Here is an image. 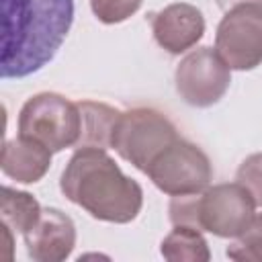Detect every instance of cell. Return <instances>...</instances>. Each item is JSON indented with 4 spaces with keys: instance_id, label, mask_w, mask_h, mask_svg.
I'll use <instances>...</instances> for the list:
<instances>
[{
    "instance_id": "6",
    "label": "cell",
    "mask_w": 262,
    "mask_h": 262,
    "mask_svg": "<svg viewBox=\"0 0 262 262\" xmlns=\"http://www.w3.org/2000/svg\"><path fill=\"white\" fill-rule=\"evenodd\" d=\"M215 51L229 70L248 72L262 63V4H239L217 25Z\"/></svg>"
},
{
    "instance_id": "5",
    "label": "cell",
    "mask_w": 262,
    "mask_h": 262,
    "mask_svg": "<svg viewBox=\"0 0 262 262\" xmlns=\"http://www.w3.org/2000/svg\"><path fill=\"white\" fill-rule=\"evenodd\" d=\"M145 174L170 196L203 192L213 180V168L207 154L180 137L149 164Z\"/></svg>"
},
{
    "instance_id": "13",
    "label": "cell",
    "mask_w": 262,
    "mask_h": 262,
    "mask_svg": "<svg viewBox=\"0 0 262 262\" xmlns=\"http://www.w3.org/2000/svg\"><path fill=\"white\" fill-rule=\"evenodd\" d=\"M41 211L43 207L33 194L10 186L0 188V223L8 225L14 233L29 231L39 221Z\"/></svg>"
},
{
    "instance_id": "12",
    "label": "cell",
    "mask_w": 262,
    "mask_h": 262,
    "mask_svg": "<svg viewBox=\"0 0 262 262\" xmlns=\"http://www.w3.org/2000/svg\"><path fill=\"white\" fill-rule=\"evenodd\" d=\"M78 108H80V137L76 147L108 149L121 111L106 102H96V100H80Z\"/></svg>"
},
{
    "instance_id": "17",
    "label": "cell",
    "mask_w": 262,
    "mask_h": 262,
    "mask_svg": "<svg viewBox=\"0 0 262 262\" xmlns=\"http://www.w3.org/2000/svg\"><path fill=\"white\" fill-rule=\"evenodd\" d=\"M235 180L252 194L256 207H262V151L250 154L237 166Z\"/></svg>"
},
{
    "instance_id": "11",
    "label": "cell",
    "mask_w": 262,
    "mask_h": 262,
    "mask_svg": "<svg viewBox=\"0 0 262 262\" xmlns=\"http://www.w3.org/2000/svg\"><path fill=\"white\" fill-rule=\"evenodd\" d=\"M51 154L49 147L25 135L6 139L0 156L2 174L23 184L39 182L51 166Z\"/></svg>"
},
{
    "instance_id": "7",
    "label": "cell",
    "mask_w": 262,
    "mask_h": 262,
    "mask_svg": "<svg viewBox=\"0 0 262 262\" xmlns=\"http://www.w3.org/2000/svg\"><path fill=\"white\" fill-rule=\"evenodd\" d=\"M178 96L196 108L213 106L231 84V70L213 47H199L186 53L174 72Z\"/></svg>"
},
{
    "instance_id": "19",
    "label": "cell",
    "mask_w": 262,
    "mask_h": 262,
    "mask_svg": "<svg viewBox=\"0 0 262 262\" xmlns=\"http://www.w3.org/2000/svg\"><path fill=\"white\" fill-rule=\"evenodd\" d=\"M0 229H2V246H4V250L0 252V260L10 262L14 254V231L4 223H0Z\"/></svg>"
},
{
    "instance_id": "3",
    "label": "cell",
    "mask_w": 262,
    "mask_h": 262,
    "mask_svg": "<svg viewBox=\"0 0 262 262\" xmlns=\"http://www.w3.org/2000/svg\"><path fill=\"white\" fill-rule=\"evenodd\" d=\"M176 139L178 131L166 115L156 108L137 106L121 113L111 147L145 174L149 164Z\"/></svg>"
},
{
    "instance_id": "8",
    "label": "cell",
    "mask_w": 262,
    "mask_h": 262,
    "mask_svg": "<svg viewBox=\"0 0 262 262\" xmlns=\"http://www.w3.org/2000/svg\"><path fill=\"white\" fill-rule=\"evenodd\" d=\"M256 215L252 194L235 180L207 186L199 192V229L217 237L242 235Z\"/></svg>"
},
{
    "instance_id": "2",
    "label": "cell",
    "mask_w": 262,
    "mask_h": 262,
    "mask_svg": "<svg viewBox=\"0 0 262 262\" xmlns=\"http://www.w3.org/2000/svg\"><path fill=\"white\" fill-rule=\"evenodd\" d=\"M59 188L70 203L106 223H129L143 205L139 182L125 176L106 149L98 147L74 151L61 172Z\"/></svg>"
},
{
    "instance_id": "10",
    "label": "cell",
    "mask_w": 262,
    "mask_h": 262,
    "mask_svg": "<svg viewBox=\"0 0 262 262\" xmlns=\"http://www.w3.org/2000/svg\"><path fill=\"white\" fill-rule=\"evenodd\" d=\"M151 33L162 49L180 55L201 41L205 33V16L188 2H172L151 14Z\"/></svg>"
},
{
    "instance_id": "20",
    "label": "cell",
    "mask_w": 262,
    "mask_h": 262,
    "mask_svg": "<svg viewBox=\"0 0 262 262\" xmlns=\"http://www.w3.org/2000/svg\"><path fill=\"white\" fill-rule=\"evenodd\" d=\"M252 2H258V4H262L260 0H217V4H219V8L221 10H229V8H233V6H239V4H252Z\"/></svg>"
},
{
    "instance_id": "1",
    "label": "cell",
    "mask_w": 262,
    "mask_h": 262,
    "mask_svg": "<svg viewBox=\"0 0 262 262\" xmlns=\"http://www.w3.org/2000/svg\"><path fill=\"white\" fill-rule=\"evenodd\" d=\"M74 23V0H2L0 74L27 78L59 51Z\"/></svg>"
},
{
    "instance_id": "18",
    "label": "cell",
    "mask_w": 262,
    "mask_h": 262,
    "mask_svg": "<svg viewBox=\"0 0 262 262\" xmlns=\"http://www.w3.org/2000/svg\"><path fill=\"white\" fill-rule=\"evenodd\" d=\"M168 213L172 225H186L199 229V192L172 196Z\"/></svg>"
},
{
    "instance_id": "15",
    "label": "cell",
    "mask_w": 262,
    "mask_h": 262,
    "mask_svg": "<svg viewBox=\"0 0 262 262\" xmlns=\"http://www.w3.org/2000/svg\"><path fill=\"white\" fill-rule=\"evenodd\" d=\"M225 254L235 262H262V213H256L248 229L233 237Z\"/></svg>"
},
{
    "instance_id": "16",
    "label": "cell",
    "mask_w": 262,
    "mask_h": 262,
    "mask_svg": "<svg viewBox=\"0 0 262 262\" xmlns=\"http://www.w3.org/2000/svg\"><path fill=\"white\" fill-rule=\"evenodd\" d=\"M143 0H90L94 16L104 25H117L133 16L141 8Z\"/></svg>"
},
{
    "instance_id": "9",
    "label": "cell",
    "mask_w": 262,
    "mask_h": 262,
    "mask_svg": "<svg viewBox=\"0 0 262 262\" xmlns=\"http://www.w3.org/2000/svg\"><path fill=\"white\" fill-rule=\"evenodd\" d=\"M27 254L35 262H61L76 246V225L70 215L55 207H45L39 221L23 233Z\"/></svg>"
},
{
    "instance_id": "14",
    "label": "cell",
    "mask_w": 262,
    "mask_h": 262,
    "mask_svg": "<svg viewBox=\"0 0 262 262\" xmlns=\"http://www.w3.org/2000/svg\"><path fill=\"white\" fill-rule=\"evenodd\" d=\"M160 254L170 262H209V244L201 229L174 225V229L162 239Z\"/></svg>"
},
{
    "instance_id": "21",
    "label": "cell",
    "mask_w": 262,
    "mask_h": 262,
    "mask_svg": "<svg viewBox=\"0 0 262 262\" xmlns=\"http://www.w3.org/2000/svg\"><path fill=\"white\" fill-rule=\"evenodd\" d=\"M260 2H262V0H260Z\"/></svg>"
},
{
    "instance_id": "4",
    "label": "cell",
    "mask_w": 262,
    "mask_h": 262,
    "mask_svg": "<svg viewBox=\"0 0 262 262\" xmlns=\"http://www.w3.org/2000/svg\"><path fill=\"white\" fill-rule=\"evenodd\" d=\"M18 135L43 143L53 154L76 145L80 137L78 102L57 92H39L31 96L18 113Z\"/></svg>"
}]
</instances>
